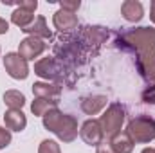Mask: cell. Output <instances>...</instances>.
Masks as SVG:
<instances>
[{"label":"cell","mask_w":155,"mask_h":153,"mask_svg":"<svg viewBox=\"0 0 155 153\" xmlns=\"http://www.w3.org/2000/svg\"><path fill=\"white\" fill-rule=\"evenodd\" d=\"M38 153H61V150H60V144H58L56 141L45 139V141H41V144H40Z\"/></svg>","instance_id":"21"},{"label":"cell","mask_w":155,"mask_h":153,"mask_svg":"<svg viewBox=\"0 0 155 153\" xmlns=\"http://www.w3.org/2000/svg\"><path fill=\"white\" fill-rule=\"evenodd\" d=\"M4 69L13 79H25L29 76L27 60H24L18 52H7L4 56Z\"/></svg>","instance_id":"6"},{"label":"cell","mask_w":155,"mask_h":153,"mask_svg":"<svg viewBox=\"0 0 155 153\" xmlns=\"http://www.w3.org/2000/svg\"><path fill=\"white\" fill-rule=\"evenodd\" d=\"M121 15L126 22H139L143 16H144V9H143V4L137 2V0H124L123 5H121Z\"/></svg>","instance_id":"14"},{"label":"cell","mask_w":155,"mask_h":153,"mask_svg":"<svg viewBox=\"0 0 155 153\" xmlns=\"http://www.w3.org/2000/svg\"><path fill=\"white\" fill-rule=\"evenodd\" d=\"M11 144V132L7 128H2L0 126V150L2 148H7Z\"/></svg>","instance_id":"22"},{"label":"cell","mask_w":155,"mask_h":153,"mask_svg":"<svg viewBox=\"0 0 155 153\" xmlns=\"http://www.w3.org/2000/svg\"><path fill=\"white\" fill-rule=\"evenodd\" d=\"M7 31H9V24L4 18H0V34H5Z\"/></svg>","instance_id":"26"},{"label":"cell","mask_w":155,"mask_h":153,"mask_svg":"<svg viewBox=\"0 0 155 153\" xmlns=\"http://www.w3.org/2000/svg\"><path fill=\"white\" fill-rule=\"evenodd\" d=\"M107 96H101V94H96V96H87L81 99V110L87 115H96L99 114L105 106H107Z\"/></svg>","instance_id":"15"},{"label":"cell","mask_w":155,"mask_h":153,"mask_svg":"<svg viewBox=\"0 0 155 153\" xmlns=\"http://www.w3.org/2000/svg\"><path fill=\"white\" fill-rule=\"evenodd\" d=\"M96 153H116L114 150H112V146H110V142L107 144V142H101L99 146H97V151Z\"/></svg>","instance_id":"25"},{"label":"cell","mask_w":155,"mask_h":153,"mask_svg":"<svg viewBox=\"0 0 155 153\" xmlns=\"http://www.w3.org/2000/svg\"><path fill=\"white\" fill-rule=\"evenodd\" d=\"M52 24L58 31L61 33H69L72 29L78 27V16L76 13H71V11H65V9H58L52 16Z\"/></svg>","instance_id":"11"},{"label":"cell","mask_w":155,"mask_h":153,"mask_svg":"<svg viewBox=\"0 0 155 153\" xmlns=\"http://www.w3.org/2000/svg\"><path fill=\"white\" fill-rule=\"evenodd\" d=\"M4 122L9 132H22L27 126V117L22 110H7L4 114Z\"/></svg>","instance_id":"16"},{"label":"cell","mask_w":155,"mask_h":153,"mask_svg":"<svg viewBox=\"0 0 155 153\" xmlns=\"http://www.w3.org/2000/svg\"><path fill=\"white\" fill-rule=\"evenodd\" d=\"M45 41L40 38H35V36H27V38H24L20 41V45H18V54L24 58V60H35V58H38L40 54L45 50Z\"/></svg>","instance_id":"9"},{"label":"cell","mask_w":155,"mask_h":153,"mask_svg":"<svg viewBox=\"0 0 155 153\" xmlns=\"http://www.w3.org/2000/svg\"><path fill=\"white\" fill-rule=\"evenodd\" d=\"M33 94L36 97H43V99H60L61 94V86L58 83H49V81H38L33 85Z\"/></svg>","instance_id":"13"},{"label":"cell","mask_w":155,"mask_h":153,"mask_svg":"<svg viewBox=\"0 0 155 153\" xmlns=\"http://www.w3.org/2000/svg\"><path fill=\"white\" fill-rule=\"evenodd\" d=\"M36 7H38L36 0H24V2L16 4V9L11 15V22L15 25H18L20 29L29 27L35 22V11H36Z\"/></svg>","instance_id":"5"},{"label":"cell","mask_w":155,"mask_h":153,"mask_svg":"<svg viewBox=\"0 0 155 153\" xmlns=\"http://www.w3.org/2000/svg\"><path fill=\"white\" fill-rule=\"evenodd\" d=\"M79 137L88 146H99L103 142V139H105V133H103V128H101L99 121H96V119L85 121L81 130H79Z\"/></svg>","instance_id":"8"},{"label":"cell","mask_w":155,"mask_h":153,"mask_svg":"<svg viewBox=\"0 0 155 153\" xmlns=\"http://www.w3.org/2000/svg\"><path fill=\"white\" fill-rule=\"evenodd\" d=\"M137 69L146 81L155 83V49H148L137 54Z\"/></svg>","instance_id":"10"},{"label":"cell","mask_w":155,"mask_h":153,"mask_svg":"<svg viewBox=\"0 0 155 153\" xmlns=\"http://www.w3.org/2000/svg\"><path fill=\"white\" fill-rule=\"evenodd\" d=\"M124 106L123 105H119V103H112L105 112L101 115V119H99V124H101V128H103V133H105V137H114L117 135L119 132H121V128H123V122H124Z\"/></svg>","instance_id":"4"},{"label":"cell","mask_w":155,"mask_h":153,"mask_svg":"<svg viewBox=\"0 0 155 153\" xmlns=\"http://www.w3.org/2000/svg\"><path fill=\"white\" fill-rule=\"evenodd\" d=\"M119 43H123V47L135 50L137 54L155 49V29L153 27H137V29H130L123 34H119Z\"/></svg>","instance_id":"2"},{"label":"cell","mask_w":155,"mask_h":153,"mask_svg":"<svg viewBox=\"0 0 155 153\" xmlns=\"http://www.w3.org/2000/svg\"><path fill=\"white\" fill-rule=\"evenodd\" d=\"M43 126L52 132L61 142H72L78 137V121L74 115L63 114L58 108H51L43 115Z\"/></svg>","instance_id":"1"},{"label":"cell","mask_w":155,"mask_h":153,"mask_svg":"<svg viewBox=\"0 0 155 153\" xmlns=\"http://www.w3.org/2000/svg\"><path fill=\"white\" fill-rule=\"evenodd\" d=\"M141 153H155V148H144Z\"/></svg>","instance_id":"28"},{"label":"cell","mask_w":155,"mask_h":153,"mask_svg":"<svg viewBox=\"0 0 155 153\" xmlns=\"http://www.w3.org/2000/svg\"><path fill=\"white\" fill-rule=\"evenodd\" d=\"M143 101L148 103V105H155V85L153 86H148L143 92Z\"/></svg>","instance_id":"23"},{"label":"cell","mask_w":155,"mask_h":153,"mask_svg":"<svg viewBox=\"0 0 155 153\" xmlns=\"http://www.w3.org/2000/svg\"><path fill=\"white\" fill-rule=\"evenodd\" d=\"M134 144L135 142L132 141V137L126 132H119L117 135H114L110 139V146H112V150L116 153H132Z\"/></svg>","instance_id":"17"},{"label":"cell","mask_w":155,"mask_h":153,"mask_svg":"<svg viewBox=\"0 0 155 153\" xmlns=\"http://www.w3.org/2000/svg\"><path fill=\"white\" fill-rule=\"evenodd\" d=\"M79 38L87 45H101L108 38V31L105 27H99V25H87L81 29Z\"/></svg>","instance_id":"12"},{"label":"cell","mask_w":155,"mask_h":153,"mask_svg":"<svg viewBox=\"0 0 155 153\" xmlns=\"http://www.w3.org/2000/svg\"><path fill=\"white\" fill-rule=\"evenodd\" d=\"M126 133L132 137L134 142L148 144L155 139V121L150 115H137L128 122Z\"/></svg>","instance_id":"3"},{"label":"cell","mask_w":155,"mask_h":153,"mask_svg":"<svg viewBox=\"0 0 155 153\" xmlns=\"http://www.w3.org/2000/svg\"><path fill=\"white\" fill-rule=\"evenodd\" d=\"M4 103L9 106V110H22L25 105V96L18 90H7L4 94Z\"/></svg>","instance_id":"19"},{"label":"cell","mask_w":155,"mask_h":153,"mask_svg":"<svg viewBox=\"0 0 155 153\" xmlns=\"http://www.w3.org/2000/svg\"><path fill=\"white\" fill-rule=\"evenodd\" d=\"M25 34H29V36H35V38H51V29L47 27V22H45V18L43 16H38V18H35V22L29 25V27H25V29H22Z\"/></svg>","instance_id":"18"},{"label":"cell","mask_w":155,"mask_h":153,"mask_svg":"<svg viewBox=\"0 0 155 153\" xmlns=\"http://www.w3.org/2000/svg\"><path fill=\"white\" fill-rule=\"evenodd\" d=\"M79 5H81L79 0H76V2H67V0L60 2V9H65V11H71V13H76L79 9Z\"/></svg>","instance_id":"24"},{"label":"cell","mask_w":155,"mask_h":153,"mask_svg":"<svg viewBox=\"0 0 155 153\" xmlns=\"http://www.w3.org/2000/svg\"><path fill=\"white\" fill-rule=\"evenodd\" d=\"M61 69H63V65L58 63V60L54 56L41 58L40 61L35 63V74L47 81H58L61 77Z\"/></svg>","instance_id":"7"},{"label":"cell","mask_w":155,"mask_h":153,"mask_svg":"<svg viewBox=\"0 0 155 153\" xmlns=\"http://www.w3.org/2000/svg\"><path fill=\"white\" fill-rule=\"evenodd\" d=\"M56 105H58V101H54V99L36 97V99L33 101V105H31V112H33L35 115H41V117H43L51 108H56Z\"/></svg>","instance_id":"20"},{"label":"cell","mask_w":155,"mask_h":153,"mask_svg":"<svg viewBox=\"0 0 155 153\" xmlns=\"http://www.w3.org/2000/svg\"><path fill=\"white\" fill-rule=\"evenodd\" d=\"M150 18H152V22L155 24V0L152 2V5H150Z\"/></svg>","instance_id":"27"}]
</instances>
